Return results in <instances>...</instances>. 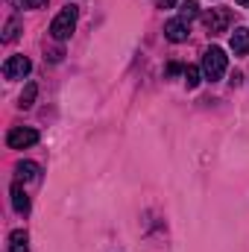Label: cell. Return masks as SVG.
I'll return each instance as SVG.
<instances>
[{"mask_svg":"<svg viewBox=\"0 0 249 252\" xmlns=\"http://www.w3.org/2000/svg\"><path fill=\"white\" fill-rule=\"evenodd\" d=\"M38 173H41V167L35 161H21L18 164V176L21 179H38Z\"/></svg>","mask_w":249,"mask_h":252,"instance_id":"cell-11","label":"cell"},{"mask_svg":"<svg viewBox=\"0 0 249 252\" xmlns=\"http://www.w3.org/2000/svg\"><path fill=\"white\" fill-rule=\"evenodd\" d=\"M44 3H47V0H24V6H27V9H41Z\"/></svg>","mask_w":249,"mask_h":252,"instance_id":"cell-15","label":"cell"},{"mask_svg":"<svg viewBox=\"0 0 249 252\" xmlns=\"http://www.w3.org/2000/svg\"><path fill=\"white\" fill-rule=\"evenodd\" d=\"M226 64H229V56L220 50V47H208L205 53H202V76L205 79H220L223 73H226Z\"/></svg>","mask_w":249,"mask_h":252,"instance_id":"cell-2","label":"cell"},{"mask_svg":"<svg viewBox=\"0 0 249 252\" xmlns=\"http://www.w3.org/2000/svg\"><path fill=\"white\" fill-rule=\"evenodd\" d=\"M12 205H15V211H18V214H27V211H30V196L24 193L21 182H15V185H12Z\"/></svg>","mask_w":249,"mask_h":252,"instance_id":"cell-9","label":"cell"},{"mask_svg":"<svg viewBox=\"0 0 249 252\" xmlns=\"http://www.w3.org/2000/svg\"><path fill=\"white\" fill-rule=\"evenodd\" d=\"M9 252H30V235L24 229H15L9 235Z\"/></svg>","mask_w":249,"mask_h":252,"instance_id":"cell-8","label":"cell"},{"mask_svg":"<svg viewBox=\"0 0 249 252\" xmlns=\"http://www.w3.org/2000/svg\"><path fill=\"white\" fill-rule=\"evenodd\" d=\"M158 3H161V9H173V6H176L179 0H158Z\"/></svg>","mask_w":249,"mask_h":252,"instance_id":"cell-16","label":"cell"},{"mask_svg":"<svg viewBox=\"0 0 249 252\" xmlns=\"http://www.w3.org/2000/svg\"><path fill=\"white\" fill-rule=\"evenodd\" d=\"M232 53L235 56H247L249 53V27H238L232 32Z\"/></svg>","mask_w":249,"mask_h":252,"instance_id":"cell-7","label":"cell"},{"mask_svg":"<svg viewBox=\"0 0 249 252\" xmlns=\"http://www.w3.org/2000/svg\"><path fill=\"white\" fill-rule=\"evenodd\" d=\"M179 18H182V21H193V18H199V3H196V0H182V3H179Z\"/></svg>","mask_w":249,"mask_h":252,"instance_id":"cell-10","label":"cell"},{"mask_svg":"<svg viewBox=\"0 0 249 252\" xmlns=\"http://www.w3.org/2000/svg\"><path fill=\"white\" fill-rule=\"evenodd\" d=\"M35 94H38V85H35V82H27V88H24V94H21V109H30V106L35 103Z\"/></svg>","mask_w":249,"mask_h":252,"instance_id":"cell-12","label":"cell"},{"mask_svg":"<svg viewBox=\"0 0 249 252\" xmlns=\"http://www.w3.org/2000/svg\"><path fill=\"white\" fill-rule=\"evenodd\" d=\"M182 76H185V85H187V88H196V85H199L202 70H199V67H193V64H187L185 70H182Z\"/></svg>","mask_w":249,"mask_h":252,"instance_id":"cell-13","label":"cell"},{"mask_svg":"<svg viewBox=\"0 0 249 252\" xmlns=\"http://www.w3.org/2000/svg\"><path fill=\"white\" fill-rule=\"evenodd\" d=\"M76 18H79V9L70 3V6H64L62 12L53 18V24H50V35L56 38V41H64V38H70V32L76 30Z\"/></svg>","mask_w":249,"mask_h":252,"instance_id":"cell-1","label":"cell"},{"mask_svg":"<svg viewBox=\"0 0 249 252\" xmlns=\"http://www.w3.org/2000/svg\"><path fill=\"white\" fill-rule=\"evenodd\" d=\"M187 24L182 21V18H176V21H167L164 24V38L167 41H173V44H182V41H187Z\"/></svg>","mask_w":249,"mask_h":252,"instance_id":"cell-6","label":"cell"},{"mask_svg":"<svg viewBox=\"0 0 249 252\" xmlns=\"http://www.w3.org/2000/svg\"><path fill=\"white\" fill-rule=\"evenodd\" d=\"M179 70H185L182 64H167V73H179Z\"/></svg>","mask_w":249,"mask_h":252,"instance_id":"cell-17","label":"cell"},{"mask_svg":"<svg viewBox=\"0 0 249 252\" xmlns=\"http://www.w3.org/2000/svg\"><path fill=\"white\" fill-rule=\"evenodd\" d=\"M18 27H21V24H18V18L6 21V30H3V41H6V44H12V41L18 38Z\"/></svg>","mask_w":249,"mask_h":252,"instance_id":"cell-14","label":"cell"},{"mask_svg":"<svg viewBox=\"0 0 249 252\" xmlns=\"http://www.w3.org/2000/svg\"><path fill=\"white\" fill-rule=\"evenodd\" d=\"M32 70V62L27 59V56H9L6 62H3V76L12 82V79H24L27 73Z\"/></svg>","mask_w":249,"mask_h":252,"instance_id":"cell-5","label":"cell"},{"mask_svg":"<svg viewBox=\"0 0 249 252\" xmlns=\"http://www.w3.org/2000/svg\"><path fill=\"white\" fill-rule=\"evenodd\" d=\"M202 24L211 35H223L232 24V9H211V12L202 15Z\"/></svg>","mask_w":249,"mask_h":252,"instance_id":"cell-3","label":"cell"},{"mask_svg":"<svg viewBox=\"0 0 249 252\" xmlns=\"http://www.w3.org/2000/svg\"><path fill=\"white\" fill-rule=\"evenodd\" d=\"M6 144H9V150H27L32 144H38V132L30 129V126H15L6 135Z\"/></svg>","mask_w":249,"mask_h":252,"instance_id":"cell-4","label":"cell"},{"mask_svg":"<svg viewBox=\"0 0 249 252\" xmlns=\"http://www.w3.org/2000/svg\"><path fill=\"white\" fill-rule=\"evenodd\" d=\"M238 3H241V6H249V0H238Z\"/></svg>","mask_w":249,"mask_h":252,"instance_id":"cell-18","label":"cell"}]
</instances>
